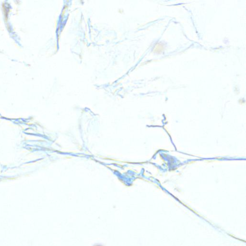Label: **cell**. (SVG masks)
<instances>
[{
  "mask_svg": "<svg viewBox=\"0 0 246 246\" xmlns=\"http://www.w3.org/2000/svg\"><path fill=\"white\" fill-rule=\"evenodd\" d=\"M163 49V46L161 44L157 43L156 45V47H155V49H154V51H155V52L159 53V52H161Z\"/></svg>",
  "mask_w": 246,
  "mask_h": 246,
  "instance_id": "obj_1",
  "label": "cell"
}]
</instances>
